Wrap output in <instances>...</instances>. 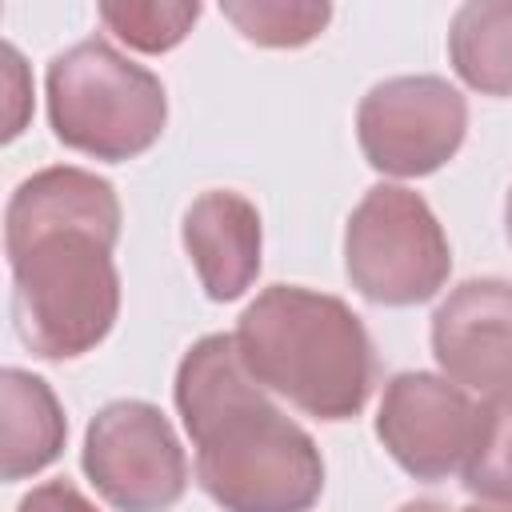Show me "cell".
<instances>
[{
  "label": "cell",
  "mask_w": 512,
  "mask_h": 512,
  "mask_svg": "<svg viewBox=\"0 0 512 512\" xmlns=\"http://www.w3.org/2000/svg\"><path fill=\"white\" fill-rule=\"evenodd\" d=\"M116 236V192L92 172L44 168L16 188L4 216V248L16 284V328L36 356L68 360L108 336L120 308Z\"/></svg>",
  "instance_id": "1"
},
{
  "label": "cell",
  "mask_w": 512,
  "mask_h": 512,
  "mask_svg": "<svg viewBox=\"0 0 512 512\" xmlns=\"http://www.w3.org/2000/svg\"><path fill=\"white\" fill-rule=\"evenodd\" d=\"M176 404L196 440V476L228 512H304L324 488V464L248 372L236 336H204L176 372Z\"/></svg>",
  "instance_id": "2"
},
{
  "label": "cell",
  "mask_w": 512,
  "mask_h": 512,
  "mask_svg": "<svg viewBox=\"0 0 512 512\" xmlns=\"http://www.w3.org/2000/svg\"><path fill=\"white\" fill-rule=\"evenodd\" d=\"M248 372L320 420H344L372 392V344L356 312L324 292L276 284L248 304L236 328Z\"/></svg>",
  "instance_id": "3"
},
{
  "label": "cell",
  "mask_w": 512,
  "mask_h": 512,
  "mask_svg": "<svg viewBox=\"0 0 512 512\" xmlns=\"http://www.w3.org/2000/svg\"><path fill=\"white\" fill-rule=\"evenodd\" d=\"M48 116L56 136L96 160H128L164 132V84L104 40L60 52L48 68Z\"/></svg>",
  "instance_id": "4"
},
{
  "label": "cell",
  "mask_w": 512,
  "mask_h": 512,
  "mask_svg": "<svg viewBox=\"0 0 512 512\" xmlns=\"http://www.w3.org/2000/svg\"><path fill=\"white\" fill-rule=\"evenodd\" d=\"M352 284L376 304H420L448 280L452 256L432 208L396 184L372 188L344 232Z\"/></svg>",
  "instance_id": "5"
},
{
  "label": "cell",
  "mask_w": 512,
  "mask_h": 512,
  "mask_svg": "<svg viewBox=\"0 0 512 512\" xmlns=\"http://www.w3.org/2000/svg\"><path fill=\"white\" fill-rule=\"evenodd\" d=\"M84 472L120 512H168L188 484L184 448L160 408L116 400L84 436Z\"/></svg>",
  "instance_id": "6"
},
{
  "label": "cell",
  "mask_w": 512,
  "mask_h": 512,
  "mask_svg": "<svg viewBox=\"0 0 512 512\" xmlns=\"http://www.w3.org/2000/svg\"><path fill=\"white\" fill-rule=\"evenodd\" d=\"M464 96L440 76H396L376 84L356 112L360 148L372 168L392 176L436 172L464 140Z\"/></svg>",
  "instance_id": "7"
},
{
  "label": "cell",
  "mask_w": 512,
  "mask_h": 512,
  "mask_svg": "<svg viewBox=\"0 0 512 512\" xmlns=\"http://www.w3.org/2000/svg\"><path fill=\"white\" fill-rule=\"evenodd\" d=\"M376 432L400 468L440 480L468 464L480 436V400L432 372H404L384 392Z\"/></svg>",
  "instance_id": "8"
},
{
  "label": "cell",
  "mask_w": 512,
  "mask_h": 512,
  "mask_svg": "<svg viewBox=\"0 0 512 512\" xmlns=\"http://www.w3.org/2000/svg\"><path fill=\"white\" fill-rule=\"evenodd\" d=\"M432 352L452 384L480 396L512 392V284H460L432 316Z\"/></svg>",
  "instance_id": "9"
},
{
  "label": "cell",
  "mask_w": 512,
  "mask_h": 512,
  "mask_svg": "<svg viewBox=\"0 0 512 512\" xmlns=\"http://www.w3.org/2000/svg\"><path fill=\"white\" fill-rule=\"evenodd\" d=\"M184 248L212 300H236L260 272V216L240 192H204L184 216Z\"/></svg>",
  "instance_id": "10"
},
{
  "label": "cell",
  "mask_w": 512,
  "mask_h": 512,
  "mask_svg": "<svg viewBox=\"0 0 512 512\" xmlns=\"http://www.w3.org/2000/svg\"><path fill=\"white\" fill-rule=\"evenodd\" d=\"M0 400H4V480H24L52 464L64 444V412L52 396V388L20 368H8L0 376Z\"/></svg>",
  "instance_id": "11"
},
{
  "label": "cell",
  "mask_w": 512,
  "mask_h": 512,
  "mask_svg": "<svg viewBox=\"0 0 512 512\" xmlns=\"http://www.w3.org/2000/svg\"><path fill=\"white\" fill-rule=\"evenodd\" d=\"M448 52L472 88L512 96V0L464 4L452 20Z\"/></svg>",
  "instance_id": "12"
},
{
  "label": "cell",
  "mask_w": 512,
  "mask_h": 512,
  "mask_svg": "<svg viewBox=\"0 0 512 512\" xmlns=\"http://www.w3.org/2000/svg\"><path fill=\"white\" fill-rule=\"evenodd\" d=\"M460 472L468 492L512 504V392L480 400V436Z\"/></svg>",
  "instance_id": "13"
},
{
  "label": "cell",
  "mask_w": 512,
  "mask_h": 512,
  "mask_svg": "<svg viewBox=\"0 0 512 512\" xmlns=\"http://www.w3.org/2000/svg\"><path fill=\"white\" fill-rule=\"evenodd\" d=\"M224 16L256 44L268 48H296L324 32L332 8L328 4H224Z\"/></svg>",
  "instance_id": "14"
},
{
  "label": "cell",
  "mask_w": 512,
  "mask_h": 512,
  "mask_svg": "<svg viewBox=\"0 0 512 512\" xmlns=\"http://www.w3.org/2000/svg\"><path fill=\"white\" fill-rule=\"evenodd\" d=\"M196 4H100V20L140 52H168L196 24Z\"/></svg>",
  "instance_id": "15"
},
{
  "label": "cell",
  "mask_w": 512,
  "mask_h": 512,
  "mask_svg": "<svg viewBox=\"0 0 512 512\" xmlns=\"http://www.w3.org/2000/svg\"><path fill=\"white\" fill-rule=\"evenodd\" d=\"M16 512H96L68 480H52V484H40L32 488Z\"/></svg>",
  "instance_id": "16"
},
{
  "label": "cell",
  "mask_w": 512,
  "mask_h": 512,
  "mask_svg": "<svg viewBox=\"0 0 512 512\" xmlns=\"http://www.w3.org/2000/svg\"><path fill=\"white\" fill-rule=\"evenodd\" d=\"M4 76H8V104H12V116H8L4 136H16L20 124H24V100H28V92H24V64H20L16 48H8V44H4Z\"/></svg>",
  "instance_id": "17"
},
{
  "label": "cell",
  "mask_w": 512,
  "mask_h": 512,
  "mask_svg": "<svg viewBox=\"0 0 512 512\" xmlns=\"http://www.w3.org/2000/svg\"><path fill=\"white\" fill-rule=\"evenodd\" d=\"M400 512H448V508H440V504H432V500H416V504H404Z\"/></svg>",
  "instance_id": "18"
},
{
  "label": "cell",
  "mask_w": 512,
  "mask_h": 512,
  "mask_svg": "<svg viewBox=\"0 0 512 512\" xmlns=\"http://www.w3.org/2000/svg\"><path fill=\"white\" fill-rule=\"evenodd\" d=\"M464 512H512V504H476V508H464Z\"/></svg>",
  "instance_id": "19"
},
{
  "label": "cell",
  "mask_w": 512,
  "mask_h": 512,
  "mask_svg": "<svg viewBox=\"0 0 512 512\" xmlns=\"http://www.w3.org/2000/svg\"><path fill=\"white\" fill-rule=\"evenodd\" d=\"M504 220H508V240H512V192H508V204H504Z\"/></svg>",
  "instance_id": "20"
}]
</instances>
